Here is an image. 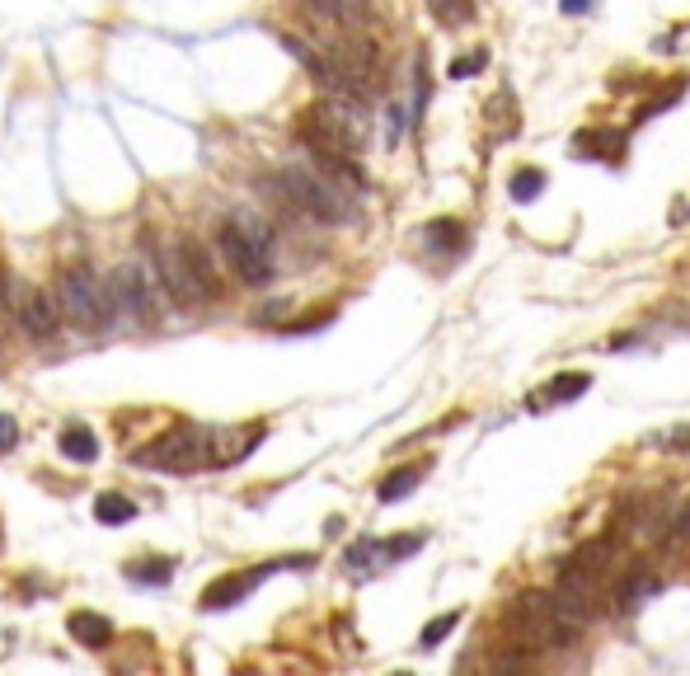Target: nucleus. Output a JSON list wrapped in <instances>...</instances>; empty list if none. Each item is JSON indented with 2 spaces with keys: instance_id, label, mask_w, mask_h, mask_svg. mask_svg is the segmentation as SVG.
I'll list each match as a JSON object with an SVG mask.
<instances>
[{
  "instance_id": "nucleus-1",
  "label": "nucleus",
  "mask_w": 690,
  "mask_h": 676,
  "mask_svg": "<svg viewBox=\"0 0 690 676\" xmlns=\"http://www.w3.org/2000/svg\"><path fill=\"white\" fill-rule=\"evenodd\" d=\"M230 432L226 428H202V423H174L165 437L146 442L132 456L141 470H169V475H188L202 465H226L230 461Z\"/></svg>"
},
{
  "instance_id": "nucleus-2",
  "label": "nucleus",
  "mask_w": 690,
  "mask_h": 676,
  "mask_svg": "<svg viewBox=\"0 0 690 676\" xmlns=\"http://www.w3.org/2000/svg\"><path fill=\"white\" fill-rule=\"evenodd\" d=\"M296 137L306 141L310 155H362L367 146V113H357L353 94H338V99H320L301 113Z\"/></svg>"
},
{
  "instance_id": "nucleus-3",
  "label": "nucleus",
  "mask_w": 690,
  "mask_h": 676,
  "mask_svg": "<svg viewBox=\"0 0 690 676\" xmlns=\"http://www.w3.org/2000/svg\"><path fill=\"white\" fill-rule=\"evenodd\" d=\"M263 193H273L277 202H287L292 212L310 216V221H324V226H343L353 221V202L343 198V188L320 174V169L306 165H287L273 174V184H263Z\"/></svg>"
},
{
  "instance_id": "nucleus-4",
  "label": "nucleus",
  "mask_w": 690,
  "mask_h": 676,
  "mask_svg": "<svg viewBox=\"0 0 690 676\" xmlns=\"http://www.w3.org/2000/svg\"><path fill=\"white\" fill-rule=\"evenodd\" d=\"M216 249H221V263H226L245 287H268V282H273L277 263H273V226H268V221L226 216V221L216 226Z\"/></svg>"
},
{
  "instance_id": "nucleus-5",
  "label": "nucleus",
  "mask_w": 690,
  "mask_h": 676,
  "mask_svg": "<svg viewBox=\"0 0 690 676\" xmlns=\"http://www.w3.org/2000/svg\"><path fill=\"white\" fill-rule=\"evenodd\" d=\"M160 301H165V287H160V273H155L151 259L118 263V268L104 277V306L113 320H118V315H132L141 329H151V324H160V315H165Z\"/></svg>"
},
{
  "instance_id": "nucleus-6",
  "label": "nucleus",
  "mask_w": 690,
  "mask_h": 676,
  "mask_svg": "<svg viewBox=\"0 0 690 676\" xmlns=\"http://www.w3.org/2000/svg\"><path fill=\"white\" fill-rule=\"evenodd\" d=\"M503 625L517 634V639H526V644H536V648H568V644H578V630H583V625H573V620L554 606L550 592H522V597L507 606Z\"/></svg>"
},
{
  "instance_id": "nucleus-7",
  "label": "nucleus",
  "mask_w": 690,
  "mask_h": 676,
  "mask_svg": "<svg viewBox=\"0 0 690 676\" xmlns=\"http://www.w3.org/2000/svg\"><path fill=\"white\" fill-rule=\"evenodd\" d=\"M52 296H57L62 320H71L76 329L99 334V329L113 324V315H108V306H104V282L94 277L90 263H66L62 273H57V292Z\"/></svg>"
},
{
  "instance_id": "nucleus-8",
  "label": "nucleus",
  "mask_w": 690,
  "mask_h": 676,
  "mask_svg": "<svg viewBox=\"0 0 690 676\" xmlns=\"http://www.w3.org/2000/svg\"><path fill=\"white\" fill-rule=\"evenodd\" d=\"M155 273H160V287H165V301L179 310L193 306H212L216 296L207 292V282L193 273V259H188V240H165L155 245Z\"/></svg>"
},
{
  "instance_id": "nucleus-9",
  "label": "nucleus",
  "mask_w": 690,
  "mask_h": 676,
  "mask_svg": "<svg viewBox=\"0 0 690 676\" xmlns=\"http://www.w3.org/2000/svg\"><path fill=\"white\" fill-rule=\"evenodd\" d=\"M310 564H315L310 554H296V559H268V564L245 569V573H226V578H216V583L202 592V611H230V606H240L263 578H273L277 569H310Z\"/></svg>"
},
{
  "instance_id": "nucleus-10",
  "label": "nucleus",
  "mask_w": 690,
  "mask_h": 676,
  "mask_svg": "<svg viewBox=\"0 0 690 676\" xmlns=\"http://www.w3.org/2000/svg\"><path fill=\"white\" fill-rule=\"evenodd\" d=\"M15 310H19V320H24V329H29L38 343H43V338H57V329H62V310H57V296L52 292L29 287L24 301H15Z\"/></svg>"
},
{
  "instance_id": "nucleus-11",
  "label": "nucleus",
  "mask_w": 690,
  "mask_h": 676,
  "mask_svg": "<svg viewBox=\"0 0 690 676\" xmlns=\"http://www.w3.org/2000/svg\"><path fill=\"white\" fill-rule=\"evenodd\" d=\"M620 151H625V132H615V127H592V132L573 137V155L578 160H615Z\"/></svg>"
},
{
  "instance_id": "nucleus-12",
  "label": "nucleus",
  "mask_w": 690,
  "mask_h": 676,
  "mask_svg": "<svg viewBox=\"0 0 690 676\" xmlns=\"http://www.w3.org/2000/svg\"><path fill=\"white\" fill-rule=\"evenodd\" d=\"M423 245H428L432 254H442V259H456V254H465V245H470V231H465L460 221H451V216H442V221H428Z\"/></svg>"
},
{
  "instance_id": "nucleus-13",
  "label": "nucleus",
  "mask_w": 690,
  "mask_h": 676,
  "mask_svg": "<svg viewBox=\"0 0 690 676\" xmlns=\"http://www.w3.org/2000/svg\"><path fill=\"white\" fill-rule=\"evenodd\" d=\"M66 630L76 634L85 648H108L113 644V620L99 611H71L66 615Z\"/></svg>"
},
{
  "instance_id": "nucleus-14",
  "label": "nucleus",
  "mask_w": 690,
  "mask_h": 676,
  "mask_svg": "<svg viewBox=\"0 0 690 676\" xmlns=\"http://www.w3.org/2000/svg\"><path fill=\"white\" fill-rule=\"evenodd\" d=\"M57 451H62L71 465H94L99 461V437H94L85 423H66L62 437H57Z\"/></svg>"
},
{
  "instance_id": "nucleus-15",
  "label": "nucleus",
  "mask_w": 690,
  "mask_h": 676,
  "mask_svg": "<svg viewBox=\"0 0 690 676\" xmlns=\"http://www.w3.org/2000/svg\"><path fill=\"white\" fill-rule=\"evenodd\" d=\"M662 592V578L658 573H648V569H629L625 573V583L615 587V601H620V611H639L648 597H658Z\"/></svg>"
},
{
  "instance_id": "nucleus-16",
  "label": "nucleus",
  "mask_w": 690,
  "mask_h": 676,
  "mask_svg": "<svg viewBox=\"0 0 690 676\" xmlns=\"http://www.w3.org/2000/svg\"><path fill=\"white\" fill-rule=\"evenodd\" d=\"M428 475V461H418V465H399L395 475H385L381 479V489H376V498L381 503H399V498H409V493L418 489V479Z\"/></svg>"
},
{
  "instance_id": "nucleus-17",
  "label": "nucleus",
  "mask_w": 690,
  "mask_h": 676,
  "mask_svg": "<svg viewBox=\"0 0 690 676\" xmlns=\"http://www.w3.org/2000/svg\"><path fill=\"white\" fill-rule=\"evenodd\" d=\"M137 517V503L127 498V493H99L94 498V522L99 526H123Z\"/></svg>"
},
{
  "instance_id": "nucleus-18",
  "label": "nucleus",
  "mask_w": 690,
  "mask_h": 676,
  "mask_svg": "<svg viewBox=\"0 0 690 676\" xmlns=\"http://www.w3.org/2000/svg\"><path fill=\"white\" fill-rule=\"evenodd\" d=\"M174 578V559H137L127 564V583L137 587H165Z\"/></svg>"
},
{
  "instance_id": "nucleus-19",
  "label": "nucleus",
  "mask_w": 690,
  "mask_h": 676,
  "mask_svg": "<svg viewBox=\"0 0 690 676\" xmlns=\"http://www.w3.org/2000/svg\"><path fill=\"white\" fill-rule=\"evenodd\" d=\"M587 390H592V376H587V371H564V376H554V381L545 385V400L568 404V400H578V395H587Z\"/></svg>"
},
{
  "instance_id": "nucleus-20",
  "label": "nucleus",
  "mask_w": 690,
  "mask_h": 676,
  "mask_svg": "<svg viewBox=\"0 0 690 676\" xmlns=\"http://www.w3.org/2000/svg\"><path fill=\"white\" fill-rule=\"evenodd\" d=\"M343 564H348V573H371V569H381L385 559H381V540L376 536H362L348 545V554H343Z\"/></svg>"
},
{
  "instance_id": "nucleus-21",
  "label": "nucleus",
  "mask_w": 690,
  "mask_h": 676,
  "mask_svg": "<svg viewBox=\"0 0 690 676\" xmlns=\"http://www.w3.org/2000/svg\"><path fill=\"white\" fill-rule=\"evenodd\" d=\"M310 10H320L324 19H334V24H357V19L367 15L371 0H306Z\"/></svg>"
},
{
  "instance_id": "nucleus-22",
  "label": "nucleus",
  "mask_w": 690,
  "mask_h": 676,
  "mask_svg": "<svg viewBox=\"0 0 690 676\" xmlns=\"http://www.w3.org/2000/svg\"><path fill=\"white\" fill-rule=\"evenodd\" d=\"M428 10L442 19L446 29H460V24L475 19V0H428Z\"/></svg>"
},
{
  "instance_id": "nucleus-23",
  "label": "nucleus",
  "mask_w": 690,
  "mask_h": 676,
  "mask_svg": "<svg viewBox=\"0 0 690 676\" xmlns=\"http://www.w3.org/2000/svg\"><path fill=\"white\" fill-rule=\"evenodd\" d=\"M540 188H545V174H540V169H517L512 184H507V193L517 202H531V198H540Z\"/></svg>"
},
{
  "instance_id": "nucleus-24",
  "label": "nucleus",
  "mask_w": 690,
  "mask_h": 676,
  "mask_svg": "<svg viewBox=\"0 0 690 676\" xmlns=\"http://www.w3.org/2000/svg\"><path fill=\"white\" fill-rule=\"evenodd\" d=\"M423 550V536H390L381 540V559L385 564H399V559H409V554Z\"/></svg>"
},
{
  "instance_id": "nucleus-25",
  "label": "nucleus",
  "mask_w": 690,
  "mask_h": 676,
  "mask_svg": "<svg viewBox=\"0 0 690 676\" xmlns=\"http://www.w3.org/2000/svg\"><path fill=\"white\" fill-rule=\"evenodd\" d=\"M484 66H489V52L475 47V52H465V57H456V62L446 66V76H451V80H470L475 71H484Z\"/></svg>"
},
{
  "instance_id": "nucleus-26",
  "label": "nucleus",
  "mask_w": 690,
  "mask_h": 676,
  "mask_svg": "<svg viewBox=\"0 0 690 676\" xmlns=\"http://www.w3.org/2000/svg\"><path fill=\"white\" fill-rule=\"evenodd\" d=\"M460 625V611H446V615H437V620H432L428 630H423V639H418V648H437L446 639V634L456 630Z\"/></svg>"
},
{
  "instance_id": "nucleus-27",
  "label": "nucleus",
  "mask_w": 690,
  "mask_h": 676,
  "mask_svg": "<svg viewBox=\"0 0 690 676\" xmlns=\"http://www.w3.org/2000/svg\"><path fill=\"white\" fill-rule=\"evenodd\" d=\"M648 446H662V451H690V428L658 432V437H648Z\"/></svg>"
},
{
  "instance_id": "nucleus-28",
  "label": "nucleus",
  "mask_w": 690,
  "mask_h": 676,
  "mask_svg": "<svg viewBox=\"0 0 690 676\" xmlns=\"http://www.w3.org/2000/svg\"><path fill=\"white\" fill-rule=\"evenodd\" d=\"M667 536H672L676 545H690V498L681 503V512L672 517V531H667Z\"/></svg>"
},
{
  "instance_id": "nucleus-29",
  "label": "nucleus",
  "mask_w": 690,
  "mask_h": 676,
  "mask_svg": "<svg viewBox=\"0 0 690 676\" xmlns=\"http://www.w3.org/2000/svg\"><path fill=\"white\" fill-rule=\"evenodd\" d=\"M19 442V423L10 414H0V451H15Z\"/></svg>"
},
{
  "instance_id": "nucleus-30",
  "label": "nucleus",
  "mask_w": 690,
  "mask_h": 676,
  "mask_svg": "<svg viewBox=\"0 0 690 676\" xmlns=\"http://www.w3.org/2000/svg\"><path fill=\"white\" fill-rule=\"evenodd\" d=\"M282 315H287V301H273V306H263L259 315H254V324H277Z\"/></svg>"
},
{
  "instance_id": "nucleus-31",
  "label": "nucleus",
  "mask_w": 690,
  "mask_h": 676,
  "mask_svg": "<svg viewBox=\"0 0 690 676\" xmlns=\"http://www.w3.org/2000/svg\"><path fill=\"white\" fill-rule=\"evenodd\" d=\"M592 5H597V0H559V10H564V15H587Z\"/></svg>"
},
{
  "instance_id": "nucleus-32",
  "label": "nucleus",
  "mask_w": 690,
  "mask_h": 676,
  "mask_svg": "<svg viewBox=\"0 0 690 676\" xmlns=\"http://www.w3.org/2000/svg\"><path fill=\"white\" fill-rule=\"evenodd\" d=\"M399 137H404V108H390V141H399Z\"/></svg>"
}]
</instances>
